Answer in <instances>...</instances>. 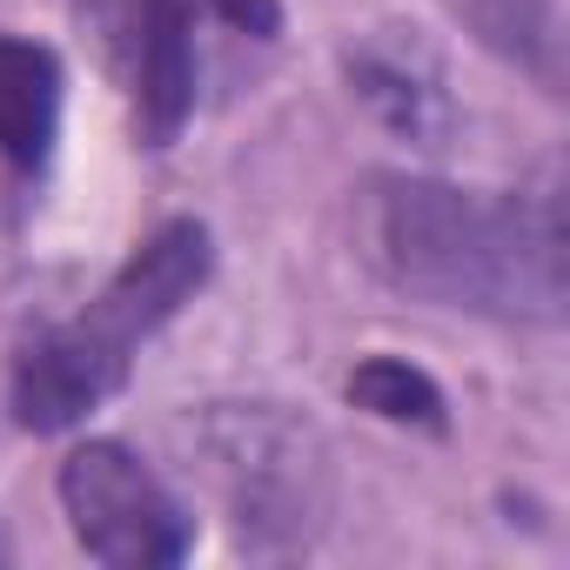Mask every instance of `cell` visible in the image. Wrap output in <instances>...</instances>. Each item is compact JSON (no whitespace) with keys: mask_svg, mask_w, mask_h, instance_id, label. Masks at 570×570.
Wrapping results in <instances>:
<instances>
[{"mask_svg":"<svg viewBox=\"0 0 570 570\" xmlns=\"http://www.w3.org/2000/svg\"><path fill=\"white\" fill-rule=\"evenodd\" d=\"M208 282V228L202 222H168L155 228L115 282L68 323L35 336L14 363V416L28 430H75L95 416L121 383L135 350Z\"/></svg>","mask_w":570,"mask_h":570,"instance_id":"2","label":"cell"},{"mask_svg":"<svg viewBox=\"0 0 570 570\" xmlns=\"http://www.w3.org/2000/svg\"><path fill=\"white\" fill-rule=\"evenodd\" d=\"M61 510L88 557L115 570H155L181 563L195 530L188 510L168 497V483L121 443H81L61 463Z\"/></svg>","mask_w":570,"mask_h":570,"instance_id":"4","label":"cell"},{"mask_svg":"<svg viewBox=\"0 0 570 570\" xmlns=\"http://www.w3.org/2000/svg\"><path fill=\"white\" fill-rule=\"evenodd\" d=\"M81 21L128 88L148 141H175L202 95L208 35L275 41L282 8L275 0H81Z\"/></svg>","mask_w":570,"mask_h":570,"instance_id":"3","label":"cell"},{"mask_svg":"<svg viewBox=\"0 0 570 570\" xmlns=\"http://www.w3.org/2000/svg\"><path fill=\"white\" fill-rule=\"evenodd\" d=\"M363 255L403 296L483 316L557 323L563 228L557 195H470L443 181L383 175L363 195Z\"/></svg>","mask_w":570,"mask_h":570,"instance_id":"1","label":"cell"},{"mask_svg":"<svg viewBox=\"0 0 570 570\" xmlns=\"http://www.w3.org/2000/svg\"><path fill=\"white\" fill-rule=\"evenodd\" d=\"M0 557H8V537H0Z\"/></svg>","mask_w":570,"mask_h":570,"instance_id":"8","label":"cell"},{"mask_svg":"<svg viewBox=\"0 0 570 570\" xmlns=\"http://www.w3.org/2000/svg\"><path fill=\"white\" fill-rule=\"evenodd\" d=\"M61 128V61L35 41L0 35V155L41 168Z\"/></svg>","mask_w":570,"mask_h":570,"instance_id":"5","label":"cell"},{"mask_svg":"<svg viewBox=\"0 0 570 570\" xmlns=\"http://www.w3.org/2000/svg\"><path fill=\"white\" fill-rule=\"evenodd\" d=\"M350 396L363 403V410H376V416H390V423H443V396H436V383L423 376V370H410V363H396V356H370L356 376H350Z\"/></svg>","mask_w":570,"mask_h":570,"instance_id":"7","label":"cell"},{"mask_svg":"<svg viewBox=\"0 0 570 570\" xmlns=\"http://www.w3.org/2000/svg\"><path fill=\"white\" fill-rule=\"evenodd\" d=\"M356 88H363V101H370L390 128H403V135H416V141L443 135V121H450L436 75H430V68H410V55H363V61H356Z\"/></svg>","mask_w":570,"mask_h":570,"instance_id":"6","label":"cell"}]
</instances>
